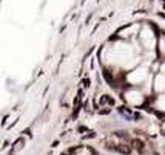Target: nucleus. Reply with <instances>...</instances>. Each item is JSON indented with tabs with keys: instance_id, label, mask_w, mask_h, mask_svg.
Returning a JSON list of instances; mask_svg holds the SVG:
<instances>
[{
	"instance_id": "1",
	"label": "nucleus",
	"mask_w": 165,
	"mask_h": 155,
	"mask_svg": "<svg viewBox=\"0 0 165 155\" xmlns=\"http://www.w3.org/2000/svg\"><path fill=\"white\" fill-rule=\"evenodd\" d=\"M117 111H119V112L122 114V115H125L127 118H131V117H134V114L131 112V109H128L127 106H119V108H117Z\"/></svg>"
},
{
	"instance_id": "2",
	"label": "nucleus",
	"mask_w": 165,
	"mask_h": 155,
	"mask_svg": "<svg viewBox=\"0 0 165 155\" xmlns=\"http://www.w3.org/2000/svg\"><path fill=\"white\" fill-rule=\"evenodd\" d=\"M113 149H116V150H117V152H120V154H125V155L131 154V148H128V146H125V144H119L117 148H113Z\"/></svg>"
},
{
	"instance_id": "3",
	"label": "nucleus",
	"mask_w": 165,
	"mask_h": 155,
	"mask_svg": "<svg viewBox=\"0 0 165 155\" xmlns=\"http://www.w3.org/2000/svg\"><path fill=\"white\" fill-rule=\"evenodd\" d=\"M131 144H133V148H134V149H137L139 152H142V150H144V141H142V140H139V138L133 140V141H131Z\"/></svg>"
},
{
	"instance_id": "4",
	"label": "nucleus",
	"mask_w": 165,
	"mask_h": 155,
	"mask_svg": "<svg viewBox=\"0 0 165 155\" xmlns=\"http://www.w3.org/2000/svg\"><path fill=\"white\" fill-rule=\"evenodd\" d=\"M100 103H102V104H108V106H113V104H114V100L111 98L110 95H102V98H100Z\"/></svg>"
},
{
	"instance_id": "5",
	"label": "nucleus",
	"mask_w": 165,
	"mask_h": 155,
	"mask_svg": "<svg viewBox=\"0 0 165 155\" xmlns=\"http://www.w3.org/2000/svg\"><path fill=\"white\" fill-rule=\"evenodd\" d=\"M104 77H105V80L108 82V85H110V86H111V85H113V83H114L113 77H111V75H110V72H108V71H104Z\"/></svg>"
},
{
	"instance_id": "6",
	"label": "nucleus",
	"mask_w": 165,
	"mask_h": 155,
	"mask_svg": "<svg viewBox=\"0 0 165 155\" xmlns=\"http://www.w3.org/2000/svg\"><path fill=\"white\" fill-rule=\"evenodd\" d=\"M22 143H23V138H19V140H17L16 143H14V149H16V150L20 149V144H22Z\"/></svg>"
},
{
	"instance_id": "7",
	"label": "nucleus",
	"mask_w": 165,
	"mask_h": 155,
	"mask_svg": "<svg viewBox=\"0 0 165 155\" xmlns=\"http://www.w3.org/2000/svg\"><path fill=\"white\" fill-rule=\"evenodd\" d=\"M82 83H83V88H90V83H91V82H90V78H85Z\"/></svg>"
},
{
	"instance_id": "8",
	"label": "nucleus",
	"mask_w": 165,
	"mask_h": 155,
	"mask_svg": "<svg viewBox=\"0 0 165 155\" xmlns=\"http://www.w3.org/2000/svg\"><path fill=\"white\" fill-rule=\"evenodd\" d=\"M99 114L100 115H106V114H110V109H102V111H99Z\"/></svg>"
}]
</instances>
